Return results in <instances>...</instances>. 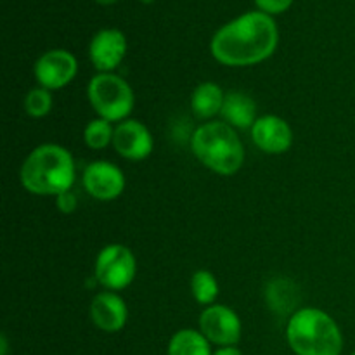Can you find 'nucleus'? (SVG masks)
Masks as SVG:
<instances>
[{
    "label": "nucleus",
    "instance_id": "nucleus-25",
    "mask_svg": "<svg viewBox=\"0 0 355 355\" xmlns=\"http://www.w3.org/2000/svg\"><path fill=\"white\" fill-rule=\"evenodd\" d=\"M141 2L142 3H153V2H155V0H141Z\"/></svg>",
    "mask_w": 355,
    "mask_h": 355
},
{
    "label": "nucleus",
    "instance_id": "nucleus-1",
    "mask_svg": "<svg viewBox=\"0 0 355 355\" xmlns=\"http://www.w3.org/2000/svg\"><path fill=\"white\" fill-rule=\"evenodd\" d=\"M277 44L279 28L272 16L262 10H250L215 31L210 51L220 64L245 68L269 59Z\"/></svg>",
    "mask_w": 355,
    "mask_h": 355
},
{
    "label": "nucleus",
    "instance_id": "nucleus-6",
    "mask_svg": "<svg viewBox=\"0 0 355 355\" xmlns=\"http://www.w3.org/2000/svg\"><path fill=\"white\" fill-rule=\"evenodd\" d=\"M137 276V260L128 246L120 243L106 245L97 253L94 279L107 291H121L130 286Z\"/></svg>",
    "mask_w": 355,
    "mask_h": 355
},
{
    "label": "nucleus",
    "instance_id": "nucleus-14",
    "mask_svg": "<svg viewBox=\"0 0 355 355\" xmlns=\"http://www.w3.org/2000/svg\"><path fill=\"white\" fill-rule=\"evenodd\" d=\"M220 114L225 123L231 125L232 128L246 130V128H252L257 121V104L248 94L236 90V92L225 94Z\"/></svg>",
    "mask_w": 355,
    "mask_h": 355
},
{
    "label": "nucleus",
    "instance_id": "nucleus-5",
    "mask_svg": "<svg viewBox=\"0 0 355 355\" xmlns=\"http://www.w3.org/2000/svg\"><path fill=\"white\" fill-rule=\"evenodd\" d=\"M89 103L96 114L111 123L128 120L135 106L132 87L116 73H97L87 87Z\"/></svg>",
    "mask_w": 355,
    "mask_h": 355
},
{
    "label": "nucleus",
    "instance_id": "nucleus-26",
    "mask_svg": "<svg viewBox=\"0 0 355 355\" xmlns=\"http://www.w3.org/2000/svg\"><path fill=\"white\" fill-rule=\"evenodd\" d=\"M350 355H355V350H354V352H352V354H350Z\"/></svg>",
    "mask_w": 355,
    "mask_h": 355
},
{
    "label": "nucleus",
    "instance_id": "nucleus-2",
    "mask_svg": "<svg viewBox=\"0 0 355 355\" xmlns=\"http://www.w3.org/2000/svg\"><path fill=\"white\" fill-rule=\"evenodd\" d=\"M19 179L30 194L59 196L75 184V159L62 146L40 144L24 158Z\"/></svg>",
    "mask_w": 355,
    "mask_h": 355
},
{
    "label": "nucleus",
    "instance_id": "nucleus-11",
    "mask_svg": "<svg viewBox=\"0 0 355 355\" xmlns=\"http://www.w3.org/2000/svg\"><path fill=\"white\" fill-rule=\"evenodd\" d=\"M113 148L121 158L142 162L151 156L155 141L149 128L142 121L125 120L114 127Z\"/></svg>",
    "mask_w": 355,
    "mask_h": 355
},
{
    "label": "nucleus",
    "instance_id": "nucleus-4",
    "mask_svg": "<svg viewBox=\"0 0 355 355\" xmlns=\"http://www.w3.org/2000/svg\"><path fill=\"white\" fill-rule=\"evenodd\" d=\"M191 151L201 165L218 175H234L245 163V146L236 128L225 121L211 120L200 125L191 137Z\"/></svg>",
    "mask_w": 355,
    "mask_h": 355
},
{
    "label": "nucleus",
    "instance_id": "nucleus-19",
    "mask_svg": "<svg viewBox=\"0 0 355 355\" xmlns=\"http://www.w3.org/2000/svg\"><path fill=\"white\" fill-rule=\"evenodd\" d=\"M52 106H54V97H52L51 90L44 89V87L31 89L24 97V111L31 118L47 116Z\"/></svg>",
    "mask_w": 355,
    "mask_h": 355
},
{
    "label": "nucleus",
    "instance_id": "nucleus-8",
    "mask_svg": "<svg viewBox=\"0 0 355 355\" xmlns=\"http://www.w3.org/2000/svg\"><path fill=\"white\" fill-rule=\"evenodd\" d=\"M33 73L38 87H44L52 92V90L64 89L75 80L76 73H78V61L69 51L52 49V51L44 52L37 59Z\"/></svg>",
    "mask_w": 355,
    "mask_h": 355
},
{
    "label": "nucleus",
    "instance_id": "nucleus-13",
    "mask_svg": "<svg viewBox=\"0 0 355 355\" xmlns=\"http://www.w3.org/2000/svg\"><path fill=\"white\" fill-rule=\"evenodd\" d=\"M90 319L104 333H118L128 321V307L116 291H101L90 304Z\"/></svg>",
    "mask_w": 355,
    "mask_h": 355
},
{
    "label": "nucleus",
    "instance_id": "nucleus-23",
    "mask_svg": "<svg viewBox=\"0 0 355 355\" xmlns=\"http://www.w3.org/2000/svg\"><path fill=\"white\" fill-rule=\"evenodd\" d=\"M0 355H7V338L3 335L0 338Z\"/></svg>",
    "mask_w": 355,
    "mask_h": 355
},
{
    "label": "nucleus",
    "instance_id": "nucleus-10",
    "mask_svg": "<svg viewBox=\"0 0 355 355\" xmlns=\"http://www.w3.org/2000/svg\"><path fill=\"white\" fill-rule=\"evenodd\" d=\"M127 55V38L116 28H104L92 37L89 58L97 73H113Z\"/></svg>",
    "mask_w": 355,
    "mask_h": 355
},
{
    "label": "nucleus",
    "instance_id": "nucleus-9",
    "mask_svg": "<svg viewBox=\"0 0 355 355\" xmlns=\"http://www.w3.org/2000/svg\"><path fill=\"white\" fill-rule=\"evenodd\" d=\"M125 186H127V180H125L123 170L106 159L89 163L83 170V187L94 200H116L125 191Z\"/></svg>",
    "mask_w": 355,
    "mask_h": 355
},
{
    "label": "nucleus",
    "instance_id": "nucleus-24",
    "mask_svg": "<svg viewBox=\"0 0 355 355\" xmlns=\"http://www.w3.org/2000/svg\"><path fill=\"white\" fill-rule=\"evenodd\" d=\"M97 3H101V6H111V3H114L116 0H96Z\"/></svg>",
    "mask_w": 355,
    "mask_h": 355
},
{
    "label": "nucleus",
    "instance_id": "nucleus-16",
    "mask_svg": "<svg viewBox=\"0 0 355 355\" xmlns=\"http://www.w3.org/2000/svg\"><path fill=\"white\" fill-rule=\"evenodd\" d=\"M211 343L196 329H180L170 338L166 355H214Z\"/></svg>",
    "mask_w": 355,
    "mask_h": 355
},
{
    "label": "nucleus",
    "instance_id": "nucleus-18",
    "mask_svg": "<svg viewBox=\"0 0 355 355\" xmlns=\"http://www.w3.org/2000/svg\"><path fill=\"white\" fill-rule=\"evenodd\" d=\"M114 137V127L111 125V121L103 120V118H94L87 123V127L83 128V141L94 151H99V149H106L107 146L113 144Z\"/></svg>",
    "mask_w": 355,
    "mask_h": 355
},
{
    "label": "nucleus",
    "instance_id": "nucleus-15",
    "mask_svg": "<svg viewBox=\"0 0 355 355\" xmlns=\"http://www.w3.org/2000/svg\"><path fill=\"white\" fill-rule=\"evenodd\" d=\"M225 92L222 87L215 82H203L193 90L191 96V110L201 120H210V118L220 114L224 106Z\"/></svg>",
    "mask_w": 355,
    "mask_h": 355
},
{
    "label": "nucleus",
    "instance_id": "nucleus-3",
    "mask_svg": "<svg viewBox=\"0 0 355 355\" xmlns=\"http://www.w3.org/2000/svg\"><path fill=\"white\" fill-rule=\"evenodd\" d=\"M286 342L297 355H340L343 335L328 312L305 307L291 314L286 324Z\"/></svg>",
    "mask_w": 355,
    "mask_h": 355
},
{
    "label": "nucleus",
    "instance_id": "nucleus-22",
    "mask_svg": "<svg viewBox=\"0 0 355 355\" xmlns=\"http://www.w3.org/2000/svg\"><path fill=\"white\" fill-rule=\"evenodd\" d=\"M214 355H243L241 350L238 349V347H218L217 350H215Z\"/></svg>",
    "mask_w": 355,
    "mask_h": 355
},
{
    "label": "nucleus",
    "instance_id": "nucleus-12",
    "mask_svg": "<svg viewBox=\"0 0 355 355\" xmlns=\"http://www.w3.org/2000/svg\"><path fill=\"white\" fill-rule=\"evenodd\" d=\"M250 132L253 144L267 155H284L293 144V130L290 123L277 114L259 116Z\"/></svg>",
    "mask_w": 355,
    "mask_h": 355
},
{
    "label": "nucleus",
    "instance_id": "nucleus-21",
    "mask_svg": "<svg viewBox=\"0 0 355 355\" xmlns=\"http://www.w3.org/2000/svg\"><path fill=\"white\" fill-rule=\"evenodd\" d=\"M55 205H58V210L62 211V214H73L76 210V207H78V198L69 189L66 193H61L59 196H55Z\"/></svg>",
    "mask_w": 355,
    "mask_h": 355
},
{
    "label": "nucleus",
    "instance_id": "nucleus-7",
    "mask_svg": "<svg viewBox=\"0 0 355 355\" xmlns=\"http://www.w3.org/2000/svg\"><path fill=\"white\" fill-rule=\"evenodd\" d=\"M200 331L210 343L218 347H234L241 340L243 324L231 307L214 304L205 307L200 315Z\"/></svg>",
    "mask_w": 355,
    "mask_h": 355
},
{
    "label": "nucleus",
    "instance_id": "nucleus-17",
    "mask_svg": "<svg viewBox=\"0 0 355 355\" xmlns=\"http://www.w3.org/2000/svg\"><path fill=\"white\" fill-rule=\"evenodd\" d=\"M191 293L200 305H205V307L214 305L217 302L218 293H220L217 277L210 270H196L191 277Z\"/></svg>",
    "mask_w": 355,
    "mask_h": 355
},
{
    "label": "nucleus",
    "instance_id": "nucleus-20",
    "mask_svg": "<svg viewBox=\"0 0 355 355\" xmlns=\"http://www.w3.org/2000/svg\"><path fill=\"white\" fill-rule=\"evenodd\" d=\"M255 3L259 10L269 14V16H274V14L286 12L291 3H293V0H255Z\"/></svg>",
    "mask_w": 355,
    "mask_h": 355
}]
</instances>
